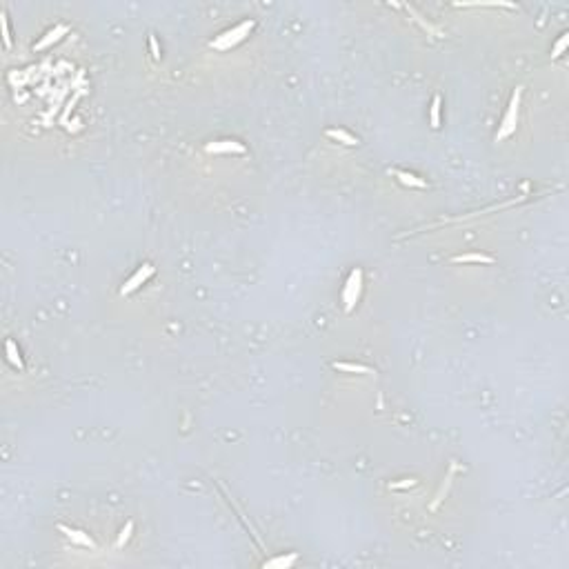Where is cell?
<instances>
[{
	"mask_svg": "<svg viewBox=\"0 0 569 569\" xmlns=\"http://www.w3.org/2000/svg\"><path fill=\"white\" fill-rule=\"evenodd\" d=\"M252 29H254V20H243L241 25H236L233 29L220 33V36L211 42V47L218 49V52H227V49H231L233 44H238L241 40H245Z\"/></svg>",
	"mask_w": 569,
	"mask_h": 569,
	"instance_id": "cell-1",
	"label": "cell"
},
{
	"mask_svg": "<svg viewBox=\"0 0 569 569\" xmlns=\"http://www.w3.org/2000/svg\"><path fill=\"white\" fill-rule=\"evenodd\" d=\"M520 96H523V89L516 87L514 96H511V103L509 107H507V114L503 122H500V129L498 133H496V140H505V138H509L511 133L516 131V125H518V111H520Z\"/></svg>",
	"mask_w": 569,
	"mask_h": 569,
	"instance_id": "cell-2",
	"label": "cell"
},
{
	"mask_svg": "<svg viewBox=\"0 0 569 569\" xmlns=\"http://www.w3.org/2000/svg\"><path fill=\"white\" fill-rule=\"evenodd\" d=\"M360 289H362V271L354 269L347 278V284L343 289V303H345V311H351L354 305L358 303L360 298Z\"/></svg>",
	"mask_w": 569,
	"mask_h": 569,
	"instance_id": "cell-3",
	"label": "cell"
},
{
	"mask_svg": "<svg viewBox=\"0 0 569 569\" xmlns=\"http://www.w3.org/2000/svg\"><path fill=\"white\" fill-rule=\"evenodd\" d=\"M154 276V267L152 265H143L140 269L136 271V274H133L129 280H127L125 284H122V289H120V294L122 296H127V294H131V292H136L138 287H140V284H145L149 280V278Z\"/></svg>",
	"mask_w": 569,
	"mask_h": 569,
	"instance_id": "cell-4",
	"label": "cell"
},
{
	"mask_svg": "<svg viewBox=\"0 0 569 569\" xmlns=\"http://www.w3.org/2000/svg\"><path fill=\"white\" fill-rule=\"evenodd\" d=\"M207 154H243L245 147L236 140H218V143H209L205 147Z\"/></svg>",
	"mask_w": 569,
	"mask_h": 569,
	"instance_id": "cell-5",
	"label": "cell"
},
{
	"mask_svg": "<svg viewBox=\"0 0 569 569\" xmlns=\"http://www.w3.org/2000/svg\"><path fill=\"white\" fill-rule=\"evenodd\" d=\"M60 532H63L65 536L71 540V543H76V545H82V547L93 549V540L89 538L85 532H80V529H71V527H67V525H60Z\"/></svg>",
	"mask_w": 569,
	"mask_h": 569,
	"instance_id": "cell-6",
	"label": "cell"
},
{
	"mask_svg": "<svg viewBox=\"0 0 569 569\" xmlns=\"http://www.w3.org/2000/svg\"><path fill=\"white\" fill-rule=\"evenodd\" d=\"M67 31H69V27H65V25H58V27H54V29L49 31V33H47V36H44V38H42V40H38L36 44H33V49H36V52H42V49H47V47H49V44H52V42H58V40H60V38L65 36Z\"/></svg>",
	"mask_w": 569,
	"mask_h": 569,
	"instance_id": "cell-7",
	"label": "cell"
},
{
	"mask_svg": "<svg viewBox=\"0 0 569 569\" xmlns=\"http://www.w3.org/2000/svg\"><path fill=\"white\" fill-rule=\"evenodd\" d=\"M298 560V554H289V556H276V558L271 560H265V569H287L292 567L294 562Z\"/></svg>",
	"mask_w": 569,
	"mask_h": 569,
	"instance_id": "cell-8",
	"label": "cell"
},
{
	"mask_svg": "<svg viewBox=\"0 0 569 569\" xmlns=\"http://www.w3.org/2000/svg\"><path fill=\"white\" fill-rule=\"evenodd\" d=\"M327 136L331 138V140H338V143L347 145V147H354V145H358V138H354L351 133H347L345 129H327Z\"/></svg>",
	"mask_w": 569,
	"mask_h": 569,
	"instance_id": "cell-9",
	"label": "cell"
},
{
	"mask_svg": "<svg viewBox=\"0 0 569 569\" xmlns=\"http://www.w3.org/2000/svg\"><path fill=\"white\" fill-rule=\"evenodd\" d=\"M454 263H485V265H489V263H494V258L487 254H460L454 258Z\"/></svg>",
	"mask_w": 569,
	"mask_h": 569,
	"instance_id": "cell-10",
	"label": "cell"
},
{
	"mask_svg": "<svg viewBox=\"0 0 569 569\" xmlns=\"http://www.w3.org/2000/svg\"><path fill=\"white\" fill-rule=\"evenodd\" d=\"M334 369H338V371H351V373H371L369 367L358 365V362H334Z\"/></svg>",
	"mask_w": 569,
	"mask_h": 569,
	"instance_id": "cell-11",
	"label": "cell"
},
{
	"mask_svg": "<svg viewBox=\"0 0 569 569\" xmlns=\"http://www.w3.org/2000/svg\"><path fill=\"white\" fill-rule=\"evenodd\" d=\"M394 174H396V178H398V180L403 182V185H407V187H418V189L425 187V180L416 178L414 174H407V171H394Z\"/></svg>",
	"mask_w": 569,
	"mask_h": 569,
	"instance_id": "cell-12",
	"label": "cell"
},
{
	"mask_svg": "<svg viewBox=\"0 0 569 569\" xmlns=\"http://www.w3.org/2000/svg\"><path fill=\"white\" fill-rule=\"evenodd\" d=\"M454 471H456V465H451V469H449V473H447V478H445L443 487L438 489L436 498H434V503H432V509H436V507H438V503H440V500H443V496L447 494V489H449V485H451V476H454Z\"/></svg>",
	"mask_w": 569,
	"mask_h": 569,
	"instance_id": "cell-13",
	"label": "cell"
},
{
	"mask_svg": "<svg viewBox=\"0 0 569 569\" xmlns=\"http://www.w3.org/2000/svg\"><path fill=\"white\" fill-rule=\"evenodd\" d=\"M5 349H7V356H9L11 365H16V367H18V369H22L20 351H18V347H16V343H14V340H7V345H5Z\"/></svg>",
	"mask_w": 569,
	"mask_h": 569,
	"instance_id": "cell-14",
	"label": "cell"
},
{
	"mask_svg": "<svg viewBox=\"0 0 569 569\" xmlns=\"http://www.w3.org/2000/svg\"><path fill=\"white\" fill-rule=\"evenodd\" d=\"M432 127L434 129L440 127V96H434L432 100Z\"/></svg>",
	"mask_w": 569,
	"mask_h": 569,
	"instance_id": "cell-15",
	"label": "cell"
},
{
	"mask_svg": "<svg viewBox=\"0 0 569 569\" xmlns=\"http://www.w3.org/2000/svg\"><path fill=\"white\" fill-rule=\"evenodd\" d=\"M131 532H133V523L129 520V523H127V525H125V529H122V532L118 534V538H116V547H118V549H120V547H122V545H125V543H127V540H129V538H131Z\"/></svg>",
	"mask_w": 569,
	"mask_h": 569,
	"instance_id": "cell-16",
	"label": "cell"
},
{
	"mask_svg": "<svg viewBox=\"0 0 569 569\" xmlns=\"http://www.w3.org/2000/svg\"><path fill=\"white\" fill-rule=\"evenodd\" d=\"M0 27H3V40H5V49L11 47V36H9V25H7V14L0 11Z\"/></svg>",
	"mask_w": 569,
	"mask_h": 569,
	"instance_id": "cell-17",
	"label": "cell"
},
{
	"mask_svg": "<svg viewBox=\"0 0 569 569\" xmlns=\"http://www.w3.org/2000/svg\"><path fill=\"white\" fill-rule=\"evenodd\" d=\"M456 7H514L511 3H456Z\"/></svg>",
	"mask_w": 569,
	"mask_h": 569,
	"instance_id": "cell-18",
	"label": "cell"
},
{
	"mask_svg": "<svg viewBox=\"0 0 569 569\" xmlns=\"http://www.w3.org/2000/svg\"><path fill=\"white\" fill-rule=\"evenodd\" d=\"M567 42H569V36H567V33H562V38L556 42V47L551 49V58H558V56H562V52L567 49Z\"/></svg>",
	"mask_w": 569,
	"mask_h": 569,
	"instance_id": "cell-19",
	"label": "cell"
},
{
	"mask_svg": "<svg viewBox=\"0 0 569 569\" xmlns=\"http://www.w3.org/2000/svg\"><path fill=\"white\" fill-rule=\"evenodd\" d=\"M414 485H416V481H411V478H409V481H400V483H389V487H392V489H409V487H414Z\"/></svg>",
	"mask_w": 569,
	"mask_h": 569,
	"instance_id": "cell-20",
	"label": "cell"
},
{
	"mask_svg": "<svg viewBox=\"0 0 569 569\" xmlns=\"http://www.w3.org/2000/svg\"><path fill=\"white\" fill-rule=\"evenodd\" d=\"M149 47H152V54L156 60H160V49H158V40H156V36H149Z\"/></svg>",
	"mask_w": 569,
	"mask_h": 569,
	"instance_id": "cell-21",
	"label": "cell"
}]
</instances>
